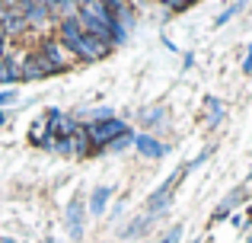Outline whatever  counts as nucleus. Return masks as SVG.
<instances>
[{"instance_id":"nucleus-1","label":"nucleus","mask_w":252,"mask_h":243,"mask_svg":"<svg viewBox=\"0 0 252 243\" xmlns=\"http://www.w3.org/2000/svg\"><path fill=\"white\" fill-rule=\"evenodd\" d=\"M58 38L74 51V58H83V61H99V58H105V55H109V48H112L109 42H99V38L86 35L83 26L77 23V16L61 19V23H58Z\"/></svg>"},{"instance_id":"nucleus-2","label":"nucleus","mask_w":252,"mask_h":243,"mask_svg":"<svg viewBox=\"0 0 252 243\" xmlns=\"http://www.w3.org/2000/svg\"><path fill=\"white\" fill-rule=\"evenodd\" d=\"M122 135H128V125H125L122 119H102V122H93V125H86V138H90V144H93V150L96 147H109L112 141H118Z\"/></svg>"},{"instance_id":"nucleus-3","label":"nucleus","mask_w":252,"mask_h":243,"mask_svg":"<svg viewBox=\"0 0 252 243\" xmlns=\"http://www.w3.org/2000/svg\"><path fill=\"white\" fill-rule=\"evenodd\" d=\"M38 55L48 61V68L55 70V74H64V70H70L74 68V51L67 48V45L61 42V38H45L42 45H38Z\"/></svg>"},{"instance_id":"nucleus-4","label":"nucleus","mask_w":252,"mask_h":243,"mask_svg":"<svg viewBox=\"0 0 252 243\" xmlns=\"http://www.w3.org/2000/svg\"><path fill=\"white\" fill-rule=\"evenodd\" d=\"M182 176H185V170H176V173H172V176H169V179H166V182H163V186H160V189H157V192H154V195H150V199H147V214H154V218H157V214H160V211H163V208H166V205H169V199H172V192H176V182H179V179H182Z\"/></svg>"},{"instance_id":"nucleus-5","label":"nucleus","mask_w":252,"mask_h":243,"mask_svg":"<svg viewBox=\"0 0 252 243\" xmlns=\"http://www.w3.org/2000/svg\"><path fill=\"white\" fill-rule=\"evenodd\" d=\"M64 221H67L70 240H80V237H83V221H86V202H83V199H74V202H70Z\"/></svg>"},{"instance_id":"nucleus-6","label":"nucleus","mask_w":252,"mask_h":243,"mask_svg":"<svg viewBox=\"0 0 252 243\" xmlns=\"http://www.w3.org/2000/svg\"><path fill=\"white\" fill-rule=\"evenodd\" d=\"M48 74H55V70L48 68V61H45L38 51H32V55L26 58V64H23V74H19V80H35V77H48Z\"/></svg>"},{"instance_id":"nucleus-7","label":"nucleus","mask_w":252,"mask_h":243,"mask_svg":"<svg viewBox=\"0 0 252 243\" xmlns=\"http://www.w3.org/2000/svg\"><path fill=\"white\" fill-rule=\"evenodd\" d=\"M134 147L141 150L144 157H154V160H160V157L166 154V147H163L157 138H150V135H134Z\"/></svg>"},{"instance_id":"nucleus-8","label":"nucleus","mask_w":252,"mask_h":243,"mask_svg":"<svg viewBox=\"0 0 252 243\" xmlns=\"http://www.w3.org/2000/svg\"><path fill=\"white\" fill-rule=\"evenodd\" d=\"M109 199H112V189L109 186H96L93 189V195H90V202H86V208H90V214H105V205H109Z\"/></svg>"},{"instance_id":"nucleus-9","label":"nucleus","mask_w":252,"mask_h":243,"mask_svg":"<svg viewBox=\"0 0 252 243\" xmlns=\"http://www.w3.org/2000/svg\"><path fill=\"white\" fill-rule=\"evenodd\" d=\"M243 199H246V186H240V189H236V192H230L227 199H223L220 205H217V211H214V221H223V218H227V214H230V208H233V205H240Z\"/></svg>"},{"instance_id":"nucleus-10","label":"nucleus","mask_w":252,"mask_h":243,"mask_svg":"<svg viewBox=\"0 0 252 243\" xmlns=\"http://www.w3.org/2000/svg\"><path fill=\"white\" fill-rule=\"evenodd\" d=\"M150 224H154V214H141V218H134V221H131V224L122 231V237H125V240H128V237H141V234L147 231Z\"/></svg>"},{"instance_id":"nucleus-11","label":"nucleus","mask_w":252,"mask_h":243,"mask_svg":"<svg viewBox=\"0 0 252 243\" xmlns=\"http://www.w3.org/2000/svg\"><path fill=\"white\" fill-rule=\"evenodd\" d=\"M204 109H208V128H214V125L223 119V103L217 100V96H208V100H204Z\"/></svg>"},{"instance_id":"nucleus-12","label":"nucleus","mask_w":252,"mask_h":243,"mask_svg":"<svg viewBox=\"0 0 252 243\" xmlns=\"http://www.w3.org/2000/svg\"><path fill=\"white\" fill-rule=\"evenodd\" d=\"M48 125H51V115H48V112H45L42 119H35V125H32V131H29L32 144H38V147L45 144V131H48Z\"/></svg>"},{"instance_id":"nucleus-13","label":"nucleus","mask_w":252,"mask_h":243,"mask_svg":"<svg viewBox=\"0 0 252 243\" xmlns=\"http://www.w3.org/2000/svg\"><path fill=\"white\" fill-rule=\"evenodd\" d=\"M240 10H243V3H233V6H230V10H223L220 16H217V26L230 23V19H233V16H236V13H240Z\"/></svg>"},{"instance_id":"nucleus-14","label":"nucleus","mask_w":252,"mask_h":243,"mask_svg":"<svg viewBox=\"0 0 252 243\" xmlns=\"http://www.w3.org/2000/svg\"><path fill=\"white\" fill-rule=\"evenodd\" d=\"M163 115H166V109L157 106V109H150V112L144 115V122H147V125H157V122H163Z\"/></svg>"},{"instance_id":"nucleus-15","label":"nucleus","mask_w":252,"mask_h":243,"mask_svg":"<svg viewBox=\"0 0 252 243\" xmlns=\"http://www.w3.org/2000/svg\"><path fill=\"white\" fill-rule=\"evenodd\" d=\"M10 80H19V77L13 74L10 64H0V83H10Z\"/></svg>"},{"instance_id":"nucleus-16","label":"nucleus","mask_w":252,"mask_h":243,"mask_svg":"<svg viewBox=\"0 0 252 243\" xmlns=\"http://www.w3.org/2000/svg\"><path fill=\"white\" fill-rule=\"evenodd\" d=\"M179 237H182V227H172V231H169L160 243H179Z\"/></svg>"},{"instance_id":"nucleus-17","label":"nucleus","mask_w":252,"mask_h":243,"mask_svg":"<svg viewBox=\"0 0 252 243\" xmlns=\"http://www.w3.org/2000/svg\"><path fill=\"white\" fill-rule=\"evenodd\" d=\"M16 100V93H13V90H3V93H0V109L6 106V103H13Z\"/></svg>"},{"instance_id":"nucleus-18","label":"nucleus","mask_w":252,"mask_h":243,"mask_svg":"<svg viewBox=\"0 0 252 243\" xmlns=\"http://www.w3.org/2000/svg\"><path fill=\"white\" fill-rule=\"evenodd\" d=\"M6 58H10V42H0V64H6Z\"/></svg>"},{"instance_id":"nucleus-19","label":"nucleus","mask_w":252,"mask_h":243,"mask_svg":"<svg viewBox=\"0 0 252 243\" xmlns=\"http://www.w3.org/2000/svg\"><path fill=\"white\" fill-rule=\"evenodd\" d=\"M243 74H252V48H249V55H246V61H243Z\"/></svg>"},{"instance_id":"nucleus-20","label":"nucleus","mask_w":252,"mask_h":243,"mask_svg":"<svg viewBox=\"0 0 252 243\" xmlns=\"http://www.w3.org/2000/svg\"><path fill=\"white\" fill-rule=\"evenodd\" d=\"M0 42H10V38H6V32H3V26H0Z\"/></svg>"},{"instance_id":"nucleus-21","label":"nucleus","mask_w":252,"mask_h":243,"mask_svg":"<svg viewBox=\"0 0 252 243\" xmlns=\"http://www.w3.org/2000/svg\"><path fill=\"white\" fill-rule=\"evenodd\" d=\"M240 3H243V6H246V3H249V0H240Z\"/></svg>"},{"instance_id":"nucleus-22","label":"nucleus","mask_w":252,"mask_h":243,"mask_svg":"<svg viewBox=\"0 0 252 243\" xmlns=\"http://www.w3.org/2000/svg\"><path fill=\"white\" fill-rule=\"evenodd\" d=\"M249 179H252V170H249Z\"/></svg>"},{"instance_id":"nucleus-23","label":"nucleus","mask_w":252,"mask_h":243,"mask_svg":"<svg viewBox=\"0 0 252 243\" xmlns=\"http://www.w3.org/2000/svg\"><path fill=\"white\" fill-rule=\"evenodd\" d=\"M195 243H198V240H195Z\"/></svg>"}]
</instances>
